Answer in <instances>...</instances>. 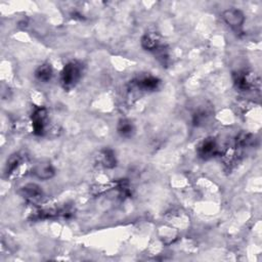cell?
<instances>
[{
    "label": "cell",
    "mask_w": 262,
    "mask_h": 262,
    "mask_svg": "<svg viewBox=\"0 0 262 262\" xmlns=\"http://www.w3.org/2000/svg\"><path fill=\"white\" fill-rule=\"evenodd\" d=\"M141 47L147 51H157L161 45V36L156 31H148L143 34L140 40Z\"/></svg>",
    "instance_id": "obj_8"
},
{
    "label": "cell",
    "mask_w": 262,
    "mask_h": 262,
    "mask_svg": "<svg viewBox=\"0 0 262 262\" xmlns=\"http://www.w3.org/2000/svg\"><path fill=\"white\" fill-rule=\"evenodd\" d=\"M232 80L234 86L242 91H250L259 87V78L255 73L247 70L236 71L232 74Z\"/></svg>",
    "instance_id": "obj_2"
},
{
    "label": "cell",
    "mask_w": 262,
    "mask_h": 262,
    "mask_svg": "<svg viewBox=\"0 0 262 262\" xmlns=\"http://www.w3.org/2000/svg\"><path fill=\"white\" fill-rule=\"evenodd\" d=\"M117 132L121 137L130 138L135 133V126L129 119H121L117 125Z\"/></svg>",
    "instance_id": "obj_12"
},
{
    "label": "cell",
    "mask_w": 262,
    "mask_h": 262,
    "mask_svg": "<svg viewBox=\"0 0 262 262\" xmlns=\"http://www.w3.org/2000/svg\"><path fill=\"white\" fill-rule=\"evenodd\" d=\"M48 122L47 110L43 106H37L34 108L31 115V123L33 132L37 136H43L46 132Z\"/></svg>",
    "instance_id": "obj_3"
},
{
    "label": "cell",
    "mask_w": 262,
    "mask_h": 262,
    "mask_svg": "<svg viewBox=\"0 0 262 262\" xmlns=\"http://www.w3.org/2000/svg\"><path fill=\"white\" fill-rule=\"evenodd\" d=\"M213 115V110L211 105L203 104L196 107L192 113V124L196 127L205 125Z\"/></svg>",
    "instance_id": "obj_10"
},
{
    "label": "cell",
    "mask_w": 262,
    "mask_h": 262,
    "mask_svg": "<svg viewBox=\"0 0 262 262\" xmlns=\"http://www.w3.org/2000/svg\"><path fill=\"white\" fill-rule=\"evenodd\" d=\"M23 157L19 156L18 154H14L12 156H10V158L7 160L6 163V168H5V173L7 176L13 174L17 168L21 165L23 163Z\"/></svg>",
    "instance_id": "obj_14"
},
{
    "label": "cell",
    "mask_w": 262,
    "mask_h": 262,
    "mask_svg": "<svg viewBox=\"0 0 262 262\" xmlns=\"http://www.w3.org/2000/svg\"><path fill=\"white\" fill-rule=\"evenodd\" d=\"M221 17L223 19V21L232 30H239L244 23H245V14L241 9L237 8H227L225 9L222 14Z\"/></svg>",
    "instance_id": "obj_6"
},
{
    "label": "cell",
    "mask_w": 262,
    "mask_h": 262,
    "mask_svg": "<svg viewBox=\"0 0 262 262\" xmlns=\"http://www.w3.org/2000/svg\"><path fill=\"white\" fill-rule=\"evenodd\" d=\"M98 163L100 166H102L103 168L106 169H113L117 166V158H116V154L114 152L113 149L105 147L102 148L99 152H98Z\"/></svg>",
    "instance_id": "obj_11"
},
{
    "label": "cell",
    "mask_w": 262,
    "mask_h": 262,
    "mask_svg": "<svg viewBox=\"0 0 262 262\" xmlns=\"http://www.w3.org/2000/svg\"><path fill=\"white\" fill-rule=\"evenodd\" d=\"M219 152V146L214 137L204 138L196 146V154L203 160H209Z\"/></svg>",
    "instance_id": "obj_5"
},
{
    "label": "cell",
    "mask_w": 262,
    "mask_h": 262,
    "mask_svg": "<svg viewBox=\"0 0 262 262\" xmlns=\"http://www.w3.org/2000/svg\"><path fill=\"white\" fill-rule=\"evenodd\" d=\"M32 172L37 178L41 180H48L55 175V168L49 161H42L34 165Z\"/></svg>",
    "instance_id": "obj_7"
},
{
    "label": "cell",
    "mask_w": 262,
    "mask_h": 262,
    "mask_svg": "<svg viewBox=\"0 0 262 262\" xmlns=\"http://www.w3.org/2000/svg\"><path fill=\"white\" fill-rule=\"evenodd\" d=\"M52 75H53V70L50 63L48 62L38 66V68L35 71V77L41 82L50 81V79L52 78Z\"/></svg>",
    "instance_id": "obj_13"
},
{
    "label": "cell",
    "mask_w": 262,
    "mask_h": 262,
    "mask_svg": "<svg viewBox=\"0 0 262 262\" xmlns=\"http://www.w3.org/2000/svg\"><path fill=\"white\" fill-rule=\"evenodd\" d=\"M83 73V64L78 60L66 63L60 72V84L66 90H71L80 81Z\"/></svg>",
    "instance_id": "obj_1"
},
{
    "label": "cell",
    "mask_w": 262,
    "mask_h": 262,
    "mask_svg": "<svg viewBox=\"0 0 262 262\" xmlns=\"http://www.w3.org/2000/svg\"><path fill=\"white\" fill-rule=\"evenodd\" d=\"M160 84H161V80L151 75L143 76L133 81V85L135 86V88H137L140 91H147V92L157 90Z\"/></svg>",
    "instance_id": "obj_9"
},
{
    "label": "cell",
    "mask_w": 262,
    "mask_h": 262,
    "mask_svg": "<svg viewBox=\"0 0 262 262\" xmlns=\"http://www.w3.org/2000/svg\"><path fill=\"white\" fill-rule=\"evenodd\" d=\"M18 193L23 199L31 204H37L44 198V191L37 183H26L18 189Z\"/></svg>",
    "instance_id": "obj_4"
}]
</instances>
